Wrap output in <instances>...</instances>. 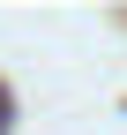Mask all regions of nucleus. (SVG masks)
Here are the masks:
<instances>
[{
  "label": "nucleus",
  "instance_id": "obj_1",
  "mask_svg": "<svg viewBox=\"0 0 127 135\" xmlns=\"http://www.w3.org/2000/svg\"><path fill=\"white\" fill-rule=\"evenodd\" d=\"M8 120H15V105H8V90H0V135H8Z\"/></svg>",
  "mask_w": 127,
  "mask_h": 135
}]
</instances>
